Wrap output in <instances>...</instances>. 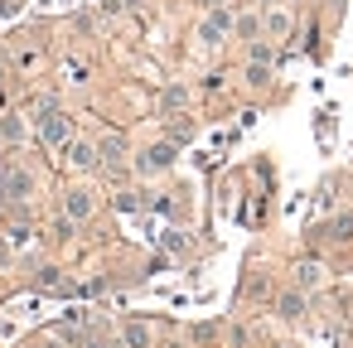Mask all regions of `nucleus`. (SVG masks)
<instances>
[{"label": "nucleus", "mask_w": 353, "mask_h": 348, "mask_svg": "<svg viewBox=\"0 0 353 348\" xmlns=\"http://www.w3.org/2000/svg\"><path fill=\"white\" fill-rule=\"evenodd\" d=\"M281 348H295V343H281Z\"/></svg>", "instance_id": "nucleus-18"}, {"label": "nucleus", "mask_w": 353, "mask_h": 348, "mask_svg": "<svg viewBox=\"0 0 353 348\" xmlns=\"http://www.w3.org/2000/svg\"><path fill=\"white\" fill-rule=\"evenodd\" d=\"M63 160H68L73 170H92L102 155H97V145H88V141H68V145H63Z\"/></svg>", "instance_id": "nucleus-5"}, {"label": "nucleus", "mask_w": 353, "mask_h": 348, "mask_svg": "<svg viewBox=\"0 0 353 348\" xmlns=\"http://www.w3.org/2000/svg\"><path fill=\"white\" fill-rule=\"evenodd\" d=\"M232 30H237V34H242V39H252V34H256V30H261V20H256V15H242V20H237V25H232Z\"/></svg>", "instance_id": "nucleus-13"}, {"label": "nucleus", "mask_w": 353, "mask_h": 348, "mask_svg": "<svg viewBox=\"0 0 353 348\" xmlns=\"http://www.w3.org/2000/svg\"><path fill=\"white\" fill-rule=\"evenodd\" d=\"M30 194H34V179H30L25 170H6V198H10V203H25Z\"/></svg>", "instance_id": "nucleus-6"}, {"label": "nucleus", "mask_w": 353, "mask_h": 348, "mask_svg": "<svg viewBox=\"0 0 353 348\" xmlns=\"http://www.w3.org/2000/svg\"><path fill=\"white\" fill-rule=\"evenodd\" d=\"M247 83H252V88H266V83H271V63H256V59H252V63H247Z\"/></svg>", "instance_id": "nucleus-12"}, {"label": "nucleus", "mask_w": 353, "mask_h": 348, "mask_svg": "<svg viewBox=\"0 0 353 348\" xmlns=\"http://www.w3.org/2000/svg\"><path fill=\"white\" fill-rule=\"evenodd\" d=\"M203 6H208V10H218V6H223V0H203Z\"/></svg>", "instance_id": "nucleus-17"}, {"label": "nucleus", "mask_w": 353, "mask_h": 348, "mask_svg": "<svg viewBox=\"0 0 353 348\" xmlns=\"http://www.w3.org/2000/svg\"><path fill=\"white\" fill-rule=\"evenodd\" d=\"M63 213H68L73 223L92 218V194H88V189H68V198H63Z\"/></svg>", "instance_id": "nucleus-7"}, {"label": "nucleus", "mask_w": 353, "mask_h": 348, "mask_svg": "<svg viewBox=\"0 0 353 348\" xmlns=\"http://www.w3.org/2000/svg\"><path fill=\"white\" fill-rule=\"evenodd\" d=\"M276 314H281V319H300V314H305V295H300V290L281 295V300H276Z\"/></svg>", "instance_id": "nucleus-8"}, {"label": "nucleus", "mask_w": 353, "mask_h": 348, "mask_svg": "<svg viewBox=\"0 0 353 348\" xmlns=\"http://www.w3.org/2000/svg\"><path fill=\"white\" fill-rule=\"evenodd\" d=\"M184 97H189L184 88H170V92L160 97V107H165V112H174V107H184Z\"/></svg>", "instance_id": "nucleus-14"}, {"label": "nucleus", "mask_w": 353, "mask_h": 348, "mask_svg": "<svg viewBox=\"0 0 353 348\" xmlns=\"http://www.w3.org/2000/svg\"><path fill=\"white\" fill-rule=\"evenodd\" d=\"M266 34H271V39H285V34H290V15H285V10H271V15H266Z\"/></svg>", "instance_id": "nucleus-10"}, {"label": "nucleus", "mask_w": 353, "mask_h": 348, "mask_svg": "<svg viewBox=\"0 0 353 348\" xmlns=\"http://www.w3.org/2000/svg\"><path fill=\"white\" fill-rule=\"evenodd\" d=\"M97 155H102L107 170H121V165H126V136H121V131H107V136L97 141Z\"/></svg>", "instance_id": "nucleus-4"}, {"label": "nucleus", "mask_w": 353, "mask_h": 348, "mask_svg": "<svg viewBox=\"0 0 353 348\" xmlns=\"http://www.w3.org/2000/svg\"><path fill=\"white\" fill-rule=\"evenodd\" d=\"M39 141L54 145V150L73 141V121H68V112H59L54 102H44V112H39Z\"/></svg>", "instance_id": "nucleus-1"}, {"label": "nucleus", "mask_w": 353, "mask_h": 348, "mask_svg": "<svg viewBox=\"0 0 353 348\" xmlns=\"http://www.w3.org/2000/svg\"><path fill=\"white\" fill-rule=\"evenodd\" d=\"M232 25H237V20H232L223 6H218V10H208V15H203V25H199V44H203V49L223 44V39L232 34Z\"/></svg>", "instance_id": "nucleus-2"}, {"label": "nucleus", "mask_w": 353, "mask_h": 348, "mask_svg": "<svg viewBox=\"0 0 353 348\" xmlns=\"http://www.w3.org/2000/svg\"><path fill=\"white\" fill-rule=\"evenodd\" d=\"M329 237H339V242H348V237H353V218H339V223L329 227Z\"/></svg>", "instance_id": "nucleus-15"}, {"label": "nucleus", "mask_w": 353, "mask_h": 348, "mask_svg": "<svg viewBox=\"0 0 353 348\" xmlns=\"http://www.w3.org/2000/svg\"><path fill=\"white\" fill-rule=\"evenodd\" d=\"M0 78H6V73H0Z\"/></svg>", "instance_id": "nucleus-19"}, {"label": "nucleus", "mask_w": 353, "mask_h": 348, "mask_svg": "<svg viewBox=\"0 0 353 348\" xmlns=\"http://www.w3.org/2000/svg\"><path fill=\"white\" fill-rule=\"evenodd\" d=\"M295 285H300V290H314V285H319V266H314V261L295 266Z\"/></svg>", "instance_id": "nucleus-11"}, {"label": "nucleus", "mask_w": 353, "mask_h": 348, "mask_svg": "<svg viewBox=\"0 0 353 348\" xmlns=\"http://www.w3.org/2000/svg\"><path fill=\"white\" fill-rule=\"evenodd\" d=\"M121 343H126V348H150V329H145V324H126V329H121Z\"/></svg>", "instance_id": "nucleus-9"}, {"label": "nucleus", "mask_w": 353, "mask_h": 348, "mask_svg": "<svg viewBox=\"0 0 353 348\" xmlns=\"http://www.w3.org/2000/svg\"><path fill=\"white\" fill-rule=\"evenodd\" d=\"M170 165H174V141H160V145H150V150L136 160L141 174H160V170H170Z\"/></svg>", "instance_id": "nucleus-3"}, {"label": "nucleus", "mask_w": 353, "mask_h": 348, "mask_svg": "<svg viewBox=\"0 0 353 348\" xmlns=\"http://www.w3.org/2000/svg\"><path fill=\"white\" fill-rule=\"evenodd\" d=\"M252 59L256 63H271V44H252Z\"/></svg>", "instance_id": "nucleus-16"}]
</instances>
